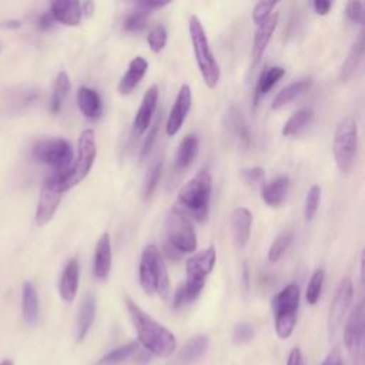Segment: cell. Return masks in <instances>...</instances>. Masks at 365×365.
<instances>
[{"label":"cell","instance_id":"obj_1","mask_svg":"<svg viewBox=\"0 0 365 365\" xmlns=\"http://www.w3.org/2000/svg\"><path fill=\"white\" fill-rule=\"evenodd\" d=\"M124 302L137 332L138 342L153 355L170 358L177 349V339L174 334L144 312L130 297L125 295Z\"/></svg>","mask_w":365,"mask_h":365},{"label":"cell","instance_id":"obj_48","mask_svg":"<svg viewBox=\"0 0 365 365\" xmlns=\"http://www.w3.org/2000/svg\"><path fill=\"white\" fill-rule=\"evenodd\" d=\"M38 29L40 30H48L53 24H54V19H53V16L50 14V11H47V13H43L40 17H38Z\"/></svg>","mask_w":365,"mask_h":365},{"label":"cell","instance_id":"obj_25","mask_svg":"<svg viewBox=\"0 0 365 365\" xmlns=\"http://www.w3.org/2000/svg\"><path fill=\"white\" fill-rule=\"evenodd\" d=\"M362 57H364V31L361 30L355 38V41L352 43L346 57H345V61L344 64L341 66V70H339V80L342 83L348 81L356 71V68L359 67L361 61H362Z\"/></svg>","mask_w":365,"mask_h":365},{"label":"cell","instance_id":"obj_44","mask_svg":"<svg viewBox=\"0 0 365 365\" xmlns=\"http://www.w3.org/2000/svg\"><path fill=\"white\" fill-rule=\"evenodd\" d=\"M157 133H158V123H155L150 128V131H148V134H147V137L144 140V144H143V148H141V154H140L141 160H144L148 155V153L151 151V148H153V145H154V143L157 140Z\"/></svg>","mask_w":365,"mask_h":365},{"label":"cell","instance_id":"obj_42","mask_svg":"<svg viewBox=\"0 0 365 365\" xmlns=\"http://www.w3.org/2000/svg\"><path fill=\"white\" fill-rule=\"evenodd\" d=\"M252 336H254V328L247 322H241V324L235 325V328L232 331V341L235 344H245V342L251 341Z\"/></svg>","mask_w":365,"mask_h":365},{"label":"cell","instance_id":"obj_32","mask_svg":"<svg viewBox=\"0 0 365 365\" xmlns=\"http://www.w3.org/2000/svg\"><path fill=\"white\" fill-rule=\"evenodd\" d=\"M70 91V78L68 74L66 71H60L56 77L54 81V87H53V93H51V98H50V110L51 113L57 114L63 104L66 97L68 96Z\"/></svg>","mask_w":365,"mask_h":365},{"label":"cell","instance_id":"obj_34","mask_svg":"<svg viewBox=\"0 0 365 365\" xmlns=\"http://www.w3.org/2000/svg\"><path fill=\"white\" fill-rule=\"evenodd\" d=\"M137 348H138L137 342H128V344L120 345L115 349H111L110 352L103 355L96 362V365H120L128 358H131L137 352Z\"/></svg>","mask_w":365,"mask_h":365},{"label":"cell","instance_id":"obj_28","mask_svg":"<svg viewBox=\"0 0 365 365\" xmlns=\"http://www.w3.org/2000/svg\"><path fill=\"white\" fill-rule=\"evenodd\" d=\"M21 311L26 324L36 325L40 315V305H38V294L33 282L26 281L21 289Z\"/></svg>","mask_w":365,"mask_h":365},{"label":"cell","instance_id":"obj_23","mask_svg":"<svg viewBox=\"0 0 365 365\" xmlns=\"http://www.w3.org/2000/svg\"><path fill=\"white\" fill-rule=\"evenodd\" d=\"M96 309L97 302L96 297L93 294H86L77 314V322H76V341L81 342L86 335L88 334L90 328L93 327V322L96 319Z\"/></svg>","mask_w":365,"mask_h":365},{"label":"cell","instance_id":"obj_21","mask_svg":"<svg viewBox=\"0 0 365 365\" xmlns=\"http://www.w3.org/2000/svg\"><path fill=\"white\" fill-rule=\"evenodd\" d=\"M147 68H148V61L144 57H141V56L134 57L130 61L127 71L121 76V78L118 81V87H117L118 93L121 96L130 94L140 84V81L143 80V77L147 73Z\"/></svg>","mask_w":365,"mask_h":365},{"label":"cell","instance_id":"obj_38","mask_svg":"<svg viewBox=\"0 0 365 365\" xmlns=\"http://www.w3.org/2000/svg\"><path fill=\"white\" fill-rule=\"evenodd\" d=\"M161 171H163V160H157L148 168V173L145 174V180H144V190H143L145 200H148L155 191L161 177Z\"/></svg>","mask_w":365,"mask_h":365},{"label":"cell","instance_id":"obj_24","mask_svg":"<svg viewBox=\"0 0 365 365\" xmlns=\"http://www.w3.org/2000/svg\"><path fill=\"white\" fill-rule=\"evenodd\" d=\"M77 106L88 120H97L103 111V103L98 91L86 86H81L77 90Z\"/></svg>","mask_w":365,"mask_h":365},{"label":"cell","instance_id":"obj_20","mask_svg":"<svg viewBox=\"0 0 365 365\" xmlns=\"http://www.w3.org/2000/svg\"><path fill=\"white\" fill-rule=\"evenodd\" d=\"M78 279H80V264L77 258H71L66 264L58 281V292L63 301L66 302L74 301L78 291Z\"/></svg>","mask_w":365,"mask_h":365},{"label":"cell","instance_id":"obj_10","mask_svg":"<svg viewBox=\"0 0 365 365\" xmlns=\"http://www.w3.org/2000/svg\"><path fill=\"white\" fill-rule=\"evenodd\" d=\"M64 171H54L48 175L40 190L37 208H36V224L46 225L54 217L63 194L66 192Z\"/></svg>","mask_w":365,"mask_h":365},{"label":"cell","instance_id":"obj_8","mask_svg":"<svg viewBox=\"0 0 365 365\" xmlns=\"http://www.w3.org/2000/svg\"><path fill=\"white\" fill-rule=\"evenodd\" d=\"M97 155L96 131L93 128H86L81 131L77 143V157L71 167L64 171V185L66 190H71L74 185L81 182L90 173Z\"/></svg>","mask_w":365,"mask_h":365},{"label":"cell","instance_id":"obj_3","mask_svg":"<svg viewBox=\"0 0 365 365\" xmlns=\"http://www.w3.org/2000/svg\"><path fill=\"white\" fill-rule=\"evenodd\" d=\"M138 278L141 288L147 295H160L167 298L170 292V281L165 264L160 250L154 244L144 247L138 264Z\"/></svg>","mask_w":365,"mask_h":365},{"label":"cell","instance_id":"obj_52","mask_svg":"<svg viewBox=\"0 0 365 365\" xmlns=\"http://www.w3.org/2000/svg\"><path fill=\"white\" fill-rule=\"evenodd\" d=\"M338 359H339V358H338V352L334 351L322 365H339V361H338Z\"/></svg>","mask_w":365,"mask_h":365},{"label":"cell","instance_id":"obj_33","mask_svg":"<svg viewBox=\"0 0 365 365\" xmlns=\"http://www.w3.org/2000/svg\"><path fill=\"white\" fill-rule=\"evenodd\" d=\"M314 118V111L311 108H301L298 111H295L284 124L281 133L285 137L289 135H295L298 133H301Z\"/></svg>","mask_w":365,"mask_h":365},{"label":"cell","instance_id":"obj_12","mask_svg":"<svg viewBox=\"0 0 365 365\" xmlns=\"http://www.w3.org/2000/svg\"><path fill=\"white\" fill-rule=\"evenodd\" d=\"M354 299V284L349 277H344L334 294L328 312V334L329 339H334L341 329L342 321Z\"/></svg>","mask_w":365,"mask_h":365},{"label":"cell","instance_id":"obj_51","mask_svg":"<svg viewBox=\"0 0 365 365\" xmlns=\"http://www.w3.org/2000/svg\"><path fill=\"white\" fill-rule=\"evenodd\" d=\"M81 11H83V17L93 16L94 3L93 1H81Z\"/></svg>","mask_w":365,"mask_h":365},{"label":"cell","instance_id":"obj_22","mask_svg":"<svg viewBox=\"0 0 365 365\" xmlns=\"http://www.w3.org/2000/svg\"><path fill=\"white\" fill-rule=\"evenodd\" d=\"M50 14L53 16L54 21H58L64 26H77L83 19L81 1H53L50 6Z\"/></svg>","mask_w":365,"mask_h":365},{"label":"cell","instance_id":"obj_27","mask_svg":"<svg viewBox=\"0 0 365 365\" xmlns=\"http://www.w3.org/2000/svg\"><path fill=\"white\" fill-rule=\"evenodd\" d=\"M289 178L287 175L277 177L275 180L267 182L261 190V198L269 207H279L288 194L289 190Z\"/></svg>","mask_w":365,"mask_h":365},{"label":"cell","instance_id":"obj_46","mask_svg":"<svg viewBox=\"0 0 365 365\" xmlns=\"http://www.w3.org/2000/svg\"><path fill=\"white\" fill-rule=\"evenodd\" d=\"M287 365H304V356L299 348H292L288 354V359H287Z\"/></svg>","mask_w":365,"mask_h":365},{"label":"cell","instance_id":"obj_26","mask_svg":"<svg viewBox=\"0 0 365 365\" xmlns=\"http://www.w3.org/2000/svg\"><path fill=\"white\" fill-rule=\"evenodd\" d=\"M200 148V141L195 134H187L178 144L175 154V171L182 173L195 160Z\"/></svg>","mask_w":365,"mask_h":365},{"label":"cell","instance_id":"obj_29","mask_svg":"<svg viewBox=\"0 0 365 365\" xmlns=\"http://www.w3.org/2000/svg\"><path fill=\"white\" fill-rule=\"evenodd\" d=\"M311 86H312L311 77H305V78H301V80H297V81L288 84L275 96L271 108L279 110V108L285 107L287 104H289L291 101H294L295 98L302 96L305 91H308L311 88Z\"/></svg>","mask_w":365,"mask_h":365},{"label":"cell","instance_id":"obj_41","mask_svg":"<svg viewBox=\"0 0 365 365\" xmlns=\"http://www.w3.org/2000/svg\"><path fill=\"white\" fill-rule=\"evenodd\" d=\"M275 1H259L254 6V10H252V21L259 26L261 23H264L271 14H272V10L275 7Z\"/></svg>","mask_w":365,"mask_h":365},{"label":"cell","instance_id":"obj_49","mask_svg":"<svg viewBox=\"0 0 365 365\" xmlns=\"http://www.w3.org/2000/svg\"><path fill=\"white\" fill-rule=\"evenodd\" d=\"M184 304H187V298H185V292H184V288L182 285H180L174 294V298H173V305L174 308H180L182 307Z\"/></svg>","mask_w":365,"mask_h":365},{"label":"cell","instance_id":"obj_15","mask_svg":"<svg viewBox=\"0 0 365 365\" xmlns=\"http://www.w3.org/2000/svg\"><path fill=\"white\" fill-rule=\"evenodd\" d=\"M191 103H192V94H191V88L188 84H182L177 93L175 101L173 104V108L170 110V114L167 117V123H165V131L168 135H175L180 128L182 127L190 108H191Z\"/></svg>","mask_w":365,"mask_h":365},{"label":"cell","instance_id":"obj_31","mask_svg":"<svg viewBox=\"0 0 365 365\" xmlns=\"http://www.w3.org/2000/svg\"><path fill=\"white\" fill-rule=\"evenodd\" d=\"M208 336L207 335H195L188 339L178 354V359L182 365H191L198 361L208 348Z\"/></svg>","mask_w":365,"mask_h":365},{"label":"cell","instance_id":"obj_2","mask_svg":"<svg viewBox=\"0 0 365 365\" xmlns=\"http://www.w3.org/2000/svg\"><path fill=\"white\" fill-rule=\"evenodd\" d=\"M212 192V177L208 170L198 171L190 181H187L177 194L178 210L187 217L202 222L210 212Z\"/></svg>","mask_w":365,"mask_h":365},{"label":"cell","instance_id":"obj_4","mask_svg":"<svg viewBox=\"0 0 365 365\" xmlns=\"http://www.w3.org/2000/svg\"><path fill=\"white\" fill-rule=\"evenodd\" d=\"M188 33L201 77L208 88H215L220 81V66L210 47L207 33L197 16H190Z\"/></svg>","mask_w":365,"mask_h":365},{"label":"cell","instance_id":"obj_9","mask_svg":"<svg viewBox=\"0 0 365 365\" xmlns=\"http://www.w3.org/2000/svg\"><path fill=\"white\" fill-rule=\"evenodd\" d=\"M165 235L173 250L177 252H194L197 248V235L191 220L177 207L170 210L165 218Z\"/></svg>","mask_w":365,"mask_h":365},{"label":"cell","instance_id":"obj_7","mask_svg":"<svg viewBox=\"0 0 365 365\" xmlns=\"http://www.w3.org/2000/svg\"><path fill=\"white\" fill-rule=\"evenodd\" d=\"M358 148V127L354 117L341 118L334 131L332 153L341 173H348L355 161Z\"/></svg>","mask_w":365,"mask_h":365},{"label":"cell","instance_id":"obj_14","mask_svg":"<svg viewBox=\"0 0 365 365\" xmlns=\"http://www.w3.org/2000/svg\"><path fill=\"white\" fill-rule=\"evenodd\" d=\"M224 131L231 144H234L240 151H247L251 145L250 128L237 107H230L224 115Z\"/></svg>","mask_w":365,"mask_h":365},{"label":"cell","instance_id":"obj_39","mask_svg":"<svg viewBox=\"0 0 365 365\" xmlns=\"http://www.w3.org/2000/svg\"><path fill=\"white\" fill-rule=\"evenodd\" d=\"M319 201H321V187L314 184L307 191L305 204H304V215L308 221H311L315 217L319 207Z\"/></svg>","mask_w":365,"mask_h":365},{"label":"cell","instance_id":"obj_37","mask_svg":"<svg viewBox=\"0 0 365 365\" xmlns=\"http://www.w3.org/2000/svg\"><path fill=\"white\" fill-rule=\"evenodd\" d=\"M294 240V234L291 231H285L282 234H279L269 245L268 250V261L269 262H277L285 252L287 250L291 247Z\"/></svg>","mask_w":365,"mask_h":365},{"label":"cell","instance_id":"obj_18","mask_svg":"<svg viewBox=\"0 0 365 365\" xmlns=\"http://www.w3.org/2000/svg\"><path fill=\"white\" fill-rule=\"evenodd\" d=\"M279 21V14L278 13H272L264 23H261L254 34V43H252V64H258V61L261 60V57L264 56L267 46L278 26Z\"/></svg>","mask_w":365,"mask_h":365},{"label":"cell","instance_id":"obj_36","mask_svg":"<svg viewBox=\"0 0 365 365\" xmlns=\"http://www.w3.org/2000/svg\"><path fill=\"white\" fill-rule=\"evenodd\" d=\"M150 11L143 9L141 6L137 4V9H134L133 11H130L125 19H124V30L130 31V33H135V31H141L145 26H147V20H148Z\"/></svg>","mask_w":365,"mask_h":365},{"label":"cell","instance_id":"obj_45","mask_svg":"<svg viewBox=\"0 0 365 365\" xmlns=\"http://www.w3.org/2000/svg\"><path fill=\"white\" fill-rule=\"evenodd\" d=\"M241 175H242L244 181L250 182V184H255L264 178V170L261 167H251V168L242 170Z\"/></svg>","mask_w":365,"mask_h":365},{"label":"cell","instance_id":"obj_17","mask_svg":"<svg viewBox=\"0 0 365 365\" xmlns=\"http://www.w3.org/2000/svg\"><path fill=\"white\" fill-rule=\"evenodd\" d=\"M230 225L232 231V240L238 250H244L248 244L252 225V214L245 207H237L231 212Z\"/></svg>","mask_w":365,"mask_h":365},{"label":"cell","instance_id":"obj_53","mask_svg":"<svg viewBox=\"0 0 365 365\" xmlns=\"http://www.w3.org/2000/svg\"><path fill=\"white\" fill-rule=\"evenodd\" d=\"M4 26H6V27H19V26H20V23H19V21H16V20H13V21H6V23H4Z\"/></svg>","mask_w":365,"mask_h":365},{"label":"cell","instance_id":"obj_5","mask_svg":"<svg viewBox=\"0 0 365 365\" xmlns=\"http://www.w3.org/2000/svg\"><path fill=\"white\" fill-rule=\"evenodd\" d=\"M299 307V287L294 282L285 285L272 298V312L275 332L281 339L291 336L297 324V311Z\"/></svg>","mask_w":365,"mask_h":365},{"label":"cell","instance_id":"obj_47","mask_svg":"<svg viewBox=\"0 0 365 365\" xmlns=\"http://www.w3.org/2000/svg\"><path fill=\"white\" fill-rule=\"evenodd\" d=\"M312 7H314V10H315L317 14L325 16V14L331 10V7H332V1H328V0H315V1L312 3Z\"/></svg>","mask_w":365,"mask_h":365},{"label":"cell","instance_id":"obj_13","mask_svg":"<svg viewBox=\"0 0 365 365\" xmlns=\"http://www.w3.org/2000/svg\"><path fill=\"white\" fill-rule=\"evenodd\" d=\"M344 342L354 359H361L364 344V302L359 301L348 317L344 328Z\"/></svg>","mask_w":365,"mask_h":365},{"label":"cell","instance_id":"obj_54","mask_svg":"<svg viewBox=\"0 0 365 365\" xmlns=\"http://www.w3.org/2000/svg\"><path fill=\"white\" fill-rule=\"evenodd\" d=\"M0 365H13V362L10 359H4L0 362Z\"/></svg>","mask_w":365,"mask_h":365},{"label":"cell","instance_id":"obj_6","mask_svg":"<svg viewBox=\"0 0 365 365\" xmlns=\"http://www.w3.org/2000/svg\"><path fill=\"white\" fill-rule=\"evenodd\" d=\"M217 261V251L214 245L194 254L185 264V282L182 284L187 302L195 301L205 287L207 277L212 271Z\"/></svg>","mask_w":365,"mask_h":365},{"label":"cell","instance_id":"obj_30","mask_svg":"<svg viewBox=\"0 0 365 365\" xmlns=\"http://www.w3.org/2000/svg\"><path fill=\"white\" fill-rule=\"evenodd\" d=\"M285 68L281 66H267L259 73V77L257 80L255 86V94H254V104L258 103V100L268 94V91L284 77Z\"/></svg>","mask_w":365,"mask_h":365},{"label":"cell","instance_id":"obj_35","mask_svg":"<svg viewBox=\"0 0 365 365\" xmlns=\"http://www.w3.org/2000/svg\"><path fill=\"white\" fill-rule=\"evenodd\" d=\"M324 279H325V271L322 268H317L312 272L305 291V299L309 305H315L319 301L322 287H324Z\"/></svg>","mask_w":365,"mask_h":365},{"label":"cell","instance_id":"obj_43","mask_svg":"<svg viewBox=\"0 0 365 365\" xmlns=\"http://www.w3.org/2000/svg\"><path fill=\"white\" fill-rule=\"evenodd\" d=\"M345 16L352 23L362 21V3L361 1H348L345 6Z\"/></svg>","mask_w":365,"mask_h":365},{"label":"cell","instance_id":"obj_11","mask_svg":"<svg viewBox=\"0 0 365 365\" xmlns=\"http://www.w3.org/2000/svg\"><path fill=\"white\" fill-rule=\"evenodd\" d=\"M33 158L54 171H66L73 164V148L64 138L41 140L33 147Z\"/></svg>","mask_w":365,"mask_h":365},{"label":"cell","instance_id":"obj_40","mask_svg":"<svg viewBox=\"0 0 365 365\" xmlns=\"http://www.w3.org/2000/svg\"><path fill=\"white\" fill-rule=\"evenodd\" d=\"M147 43L153 53H160L167 44V30L163 24L154 26L147 34Z\"/></svg>","mask_w":365,"mask_h":365},{"label":"cell","instance_id":"obj_16","mask_svg":"<svg viewBox=\"0 0 365 365\" xmlns=\"http://www.w3.org/2000/svg\"><path fill=\"white\" fill-rule=\"evenodd\" d=\"M157 101H158V87L155 84H153L143 96L140 108L135 113V117L133 120V133L134 135H141L144 134L153 120L155 107H157Z\"/></svg>","mask_w":365,"mask_h":365},{"label":"cell","instance_id":"obj_50","mask_svg":"<svg viewBox=\"0 0 365 365\" xmlns=\"http://www.w3.org/2000/svg\"><path fill=\"white\" fill-rule=\"evenodd\" d=\"M241 279H242V291L247 295L250 291V269H248L247 264H244V267H242V278Z\"/></svg>","mask_w":365,"mask_h":365},{"label":"cell","instance_id":"obj_19","mask_svg":"<svg viewBox=\"0 0 365 365\" xmlns=\"http://www.w3.org/2000/svg\"><path fill=\"white\" fill-rule=\"evenodd\" d=\"M111 269V237L108 232H104L94 250L93 258V272L94 277L98 279H106Z\"/></svg>","mask_w":365,"mask_h":365}]
</instances>
